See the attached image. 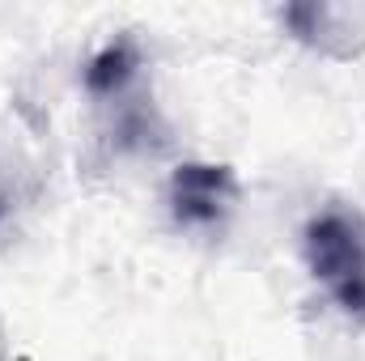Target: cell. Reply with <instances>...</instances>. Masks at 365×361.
I'll list each match as a JSON object with an SVG mask.
<instances>
[{"label": "cell", "mask_w": 365, "mask_h": 361, "mask_svg": "<svg viewBox=\"0 0 365 361\" xmlns=\"http://www.w3.org/2000/svg\"><path fill=\"white\" fill-rule=\"evenodd\" d=\"M306 264L314 272V280H323L331 289V298L365 315V230L357 217L349 213H319L306 225Z\"/></svg>", "instance_id": "1"}, {"label": "cell", "mask_w": 365, "mask_h": 361, "mask_svg": "<svg viewBox=\"0 0 365 361\" xmlns=\"http://www.w3.org/2000/svg\"><path fill=\"white\" fill-rule=\"evenodd\" d=\"M238 195V179L230 166L212 162H182L170 175V213L179 225H217Z\"/></svg>", "instance_id": "2"}, {"label": "cell", "mask_w": 365, "mask_h": 361, "mask_svg": "<svg viewBox=\"0 0 365 361\" xmlns=\"http://www.w3.org/2000/svg\"><path fill=\"white\" fill-rule=\"evenodd\" d=\"M357 17H365V13L349 9V4H289L284 9V21L293 26V34L302 43H310V47H319L327 56H340V60H349V56L361 51L349 39L353 26H357Z\"/></svg>", "instance_id": "3"}, {"label": "cell", "mask_w": 365, "mask_h": 361, "mask_svg": "<svg viewBox=\"0 0 365 361\" xmlns=\"http://www.w3.org/2000/svg\"><path fill=\"white\" fill-rule=\"evenodd\" d=\"M136 68H140L136 43H132V39H115V43H106V47L90 60V68H86V90H90L93 98H119V93L128 90V81L136 77Z\"/></svg>", "instance_id": "4"}]
</instances>
